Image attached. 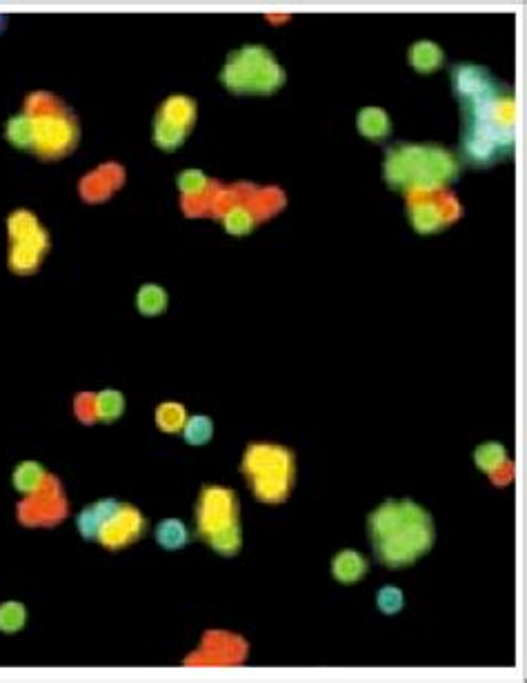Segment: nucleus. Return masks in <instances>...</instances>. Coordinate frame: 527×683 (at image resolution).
Segmentation results:
<instances>
[{
	"label": "nucleus",
	"mask_w": 527,
	"mask_h": 683,
	"mask_svg": "<svg viewBox=\"0 0 527 683\" xmlns=\"http://www.w3.org/2000/svg\"><path fill=\"white\" fill-rule=\"evenodd\" d=\"M452 85L463 110V158L474 167H492L512 154L516 107L512 89L485 67L461 63Z\"/></svg>",
	"instance_id": "f257e3e1"
},
{
	"label": "nucleus",
	"mask_w": 527,
	"mask_h": 683,
	"mask_svg": "<svg viewBox=\"0 0 527 683\" xmlns=\"http://www.w3.org/2000/svg\"><path fill=\"white\" fill-rule=\"evenodd\" d=\"M7 141L18 150H34V121L29 114H16L5 127Z\"/></svg>",
	"instance_id": "a211bd4d"
},
{
	"label": "nucleus",
	"mask_w": 527,
	"mask_h": 683,
	"mask_svg": "<svg viewBox=\"0 0 527 683\" xmlns=\"http://www.w3.org/2000/svg\"><path fill=\"white\" fill-rule=\"evenodd\" d=\"M196 530L218 554L234 557L243 546L236 494L221 485H205L196 503Z\"/></svg>",
	"instance_id": "20e7f679"
},
{
	"label": "nucleus",
	"mask_w": 527,
	"mask_h": 683,
	"mask_svg": "<svg viewBox=\"0 0 527 683\" xmlns=\"http://www.w3.org/2000/svg\"><path fill=\"white\" fill-rule=\"evenodd\" d=\"M9 239H12V250H9V267L16 274H32L38 270L43 256L49 247L47 232L38 223L36 216L27 210H18L9 216Z\"/></svg>",
	"instance_id": "0eeeda50"
},
{
	"label": "nucleus",
	"mask_w": 527,
	"mask_h": 683,
	"mask_svg": "<svg viewBox=\"0 0 527 683\" xmlns=\"http://www.w3.org/2000/svg\"><path fill=\"white\" fill-rule=\"evenodd\" d=\"M356 127L370 141H383L392 132V121L383 107H363L356 118Z\"/></svg>",
	"instance_id": "2eb2a0df"
},
{
	"label": "nucleus",
	"mask_w": 527,
	"mask_h": 683,
	"mask_svg": "<svg viewBox=\"0 0 527 683\" xmlns=\"http://www.w3.org/2000/svg\"><path fill=\"white\" fill-rule=\"evenodd\" d=\"M169 296L163 285L145 283L136 294V308L143 316H158L167 310Z\"/></svg>",
	"instance_id": "dca6fc26"
},
{
	"label": "nucleus",
	"mask_w": 527,
	"mask_h": 683,
	"mask_svg": "<svg viewBox=\"0 0 527 683\" xmlns=\"http://www.w3.org/2000/svg\"><path fill=\"white\" fill-rule=\"evenodd\" d=\"M474 463L476 468L494 474L496 470H501L503 465H507V450L505 445L499 441H485L479 448L474 450Z\"/></svg>",
	"instance_id": "aec40b11"
},
{
	"label": "nucleus",
	"mask_w": 527,
	"mask_h": 683,
	"mask_svg": "<svg viewBox=\"0 0 527 683\" xmlns=\"http://www.w3.org/2000/svg\"><path fill=\"white\" fill-rule=\"evenodd\" d=\"M185 421H187V410H185V405H181V403L167 401V403L158 405L156 408V425L167 434L181 432Z\"/></svg>",
	"instance_id": "4be33fe9"
},
{
	"label": "nucleus",
	"mask_w": 527,
	"mask_h": 683,
	"mask_svg": "<svg viewBox=\"0 0 527 683\" xmlns=\"http://www.w3.org/2000/svg\"><path fill=\"white\" fill-rule=\"evenodd\" d=\"M47 479L45 468L36 461H23L14 470V488L23 494H34L43 488Z\"/></svg>",
	"instance_id": "6ab92c4d"
},
{
	"label": "nucleus",
	"mask_w": 527,
	"mask_h": 683,
	"mask_svg": "<svg viewBox=\"0 0 527 683\" xmlns=\"http://www.w3.org/2000/svg\"><path fill=\"white\" fill-rule=\"evenodd\" d=\"M34 121V150L45 156H63L74 150L76 127L67 114H29Z\"/></svg>",
	"instance_id": "1a4fd4ad"
},
{
	"label": "nucleus",
	"mask_w": 527,
	"mask_h": 683,
	"mask_svg": "<svg viewBox=\"0 0 527 683\" xmlns=\"http://www.w3.org/2000/svg\"><path fill=\"white\" fill-rule=\"evenodd\" d=\"M96 417L101 421L112 423L116 419H121V414L125 412V397L121 390H103L96 394L94 401Z\"/></svg>",
	"instance_id": "412c9836"
},
{
	"label": "nucleus",
	"mask_w": 527,
	"mask_h": 683,
	"mask_svg": "<svg viewBox=\"0 0 527 683\" xmlns=\"http://www.w3.org/2000/svg\"><path fill=\"white\" fill-rule=\"evenodd\" d=\"M285 69L278 65L270 49L245 45L227 56L221 69L223 85L234 94H274L285 85Z\"/></svg>",
	"instance_id": "423d86ee"
},
{
	"label": "nucleus",
	"mask_w": 527,
	"mask_h": 683,
	"mask_svg": "<svg viewBox=\"0 0 527 683\" xmlns=\"http://www.w3.org/2000/svg\"><path fill=\"white\" fill-rule=\"evenodd\" d=\"M27 623V608L21 601L0 603V632L3 635H16Z\"/></svg>",
	"instance_id": "5701e85b"
},
{
	"label": "nucleus",
	"mask_w": 527,
	"mask_h": 683,
	"mask_svg": "<svg viewBox=\"0 0 527 683\" xmlns=\"http://www.w3.org/2000/svg\"><path fill=\"white\" fill-rule=\"evenodd\" d=\"M225 230L234 234V236H245V234H250L254 230V225H256V219H254V214L247 210V207L243 205H236L232 207L230 212L225 214Z\"/></svg>",
	"instance_id": "393cba45"
},
{
	"label": "nucleus",
	"mask_w": 527,
	"mask_h": 683,
	"mask_svg": "<svg viewBox=\"0 0 527 683\" xmlns=\"http://www.w3.org/2000/svg\"><path fill=\"white\" fill-rule=\"evenodd\" d=\"M427 196H430L427 201H421L419 196H412L410 221L419 234H436L454 221V214L447 212V207L441 205L439 199H434L436 192H430Z\"/></svg>",
	"instance_id": "9b49d317"
},
{
	"label": "nucleus",
	"mask_w": 527,
	"mask_h": 683,
	"mask_svg": "<svg viewBox=\"0 0 527 683\" xmlns=\"http://www.w3.org/2000/svg\"><path fill=\"white\" fill-rule=\"evenodd\" d=\"M372 550L383 566L407 568L434 546L432 514L412 499H387L367 517Z\"/></svg>",
	"instance_id": "f03ea898"
},
{
	"label": "nucleus",
	"mask_w": 527,
	"mask_h": 683,
	"mask_svg": "<svg viewBox=\"0 0 527 683\" xmlns=\"http://www.w3.org/2000/svg\"><path fill=\"white\" fill-rule=\"evenodd\" d=\"M156 543L165 550H178L190 543V530L181 519H165L156 528Z\"/></svg>",
	"instance_id": "f3484780"
},
{
	"label": "nucleus",
	"mask_w": 527,
	"mask_h": 683,
	"mask_svg": "<svg viewBox=\"0 0 527 683\" xmlns=\"http://www.w3.org/2000/svg\"><path fill=\"white\" fill-rule=\"evenodd\" d=\"M118 503H121V501L101 499V501L92 503V506L85 508L81 514H78L76 526H78V532L83 534V539L96 541L98 530H101L103 523L109 519V514H112L118 508Z\"/></svg>",
	"instance_id": "ddd939ff"
},
{
	"label": "nucleus",
	"mask_w": 527,
	"mask_h": 683,
	"mask_svg": "<svg viewBox=\"0 0 527 683\" xmlns=\"http://www.w3.org/2000/svg\"><path fill=\"white\" fill-rule=\"evenodd\" d=\"M207 185H210V178H207L201 170H187L178 176V190L187 196L201 194Z\"/></svg>",
	"instance_id": "bb28decb"
},
{
	"label": "nucleus",
	"mask_w": 527,
	"mask_h": 683,
	"mask_svg": "<svg viewBox=\"0 0 527 683\" xmlns=\"http://www.w3.org/2000/svg\"><path fill=\"white\" fill-rule=\"evenodd\" d=\"M385 181L410 194L443 192L461 174V161L439 145H396L385 154Z\"/></svg>",
	"instance_id": "7ed1b4c3"
},
{
	"label": "nucleus",
	"mask_w": 527,
	"mask_h": 683,
	"mask_svg": "<svg viewBox=\"0 0 527 683\" xmlns=\"http://www.w3.org/2000/svg\"><path fill=\"white\" fill-rule=\"evenodd\" d=\"M145 530V517L129 503H118V508L109 514V519L98 530L96 541L109 550H121L141 537Z\"/></svg>",
	"instance_id": "9d476101"
},
{
	"label": "nucleus",
	"mask_w": 527,
	"mask_h": 683,
	"mask_svg": "<svg viewBox=\"0 0 527 683\" xmlns=\"http://www.w3.org/2000/svg\"><path fill=\"white\" fill-rule=\"evenodd\" d=\"M196 121V103L190 96L174 94L161 105L154 121V143L165 152L181 147Z\"/></svg>",
	"instance_id": "6e6552de"
},
{
	"label": "nucleus",
	"mask_w": 527,
	"mask_h": 683,
	"mask_svg": "<svg viewBox=\"0 0 527 683\" xmlns=\"http://www.w3.org/2000/svg\"><path fill=\"white\" fill-rule=\"evenodd\" d=\"M407 58L419 74H432L445 63V52L434 41H416L407 52Z\"/></svg>",
	"instance_id": "4468645a"
},
{
	"label": "nucleus",
	"mask_w": 527,
	"mask_h": 683,
	"mask_svg": "<svg viewBox=\"0 0 527 683\" xmlns=\"http://www.w3.org/2000/svg\"><path fill=\"white\" fill-rule=\"evenodd\" d=\"M376 606L385 617H394L405 608V595L399 586H383L376 595Z\"/></svg>",
	"instance_id": "a878e982"
},
{
	"label": "nucleus",
	"mask_w": 527,
	"mask_h": 683,
	"mask_svg": "<svg viewBox=\"0 0 527 683\" xmlns=\"http://www.w3.org/2000/svg\"><path fill=\"white\" fill-rule=\"evenodd\" d=\"M243 474L263 503H283L294 488V454L276 443H252L243 457Z\"/></svg>",
	"instance_id": "39448f33"
},
{
	"label": "nucleus",
	"mask_w": 527,
	"mask_h": 683,
	"mask_svg": "<svg viewBox=\"0 0 527 683\" xmlns=\"http://www.w3.org/2000/svg\"><path fill=\"white\" fill-rule=\"evenodd\" d=\"M181 432L190 445H205L214 437V423L205 414H194V417H187Z\"/></svg>",
	"instance_id": "b1692460"
},
{
	"label": "nucleus",
	"mask_w": 527,
	"mask_h": 683,
	"mask_svg": "<svg viewBox=\"0 0 527 683\" xmlns=\"http://www.w3.org/2000/svg\"><path fill=\"white\" fill-rule=\"evenodd\" d=\"M367 570H370V563H367V559L361 552L350 550V548L336 552V557L332 559V577L338 583H345V586H352V583L363 581Z\"/></svg>",
	"instance_id": "f8f14e48"
}]
</instances>
